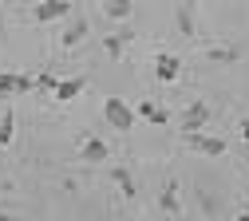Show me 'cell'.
I'll return each mask as SVG.
<instances>
[{"mask_svg": "<svg viewBox=\"0 0 249 221\" xmlns=\"http://www.w3.org/2000/svg\"><path fill=\"white\" fill-rule=\"evenodd\" d=\"M103 119L115 126V131H131L135 126V107L127 99H119V95H107L103 99Z\"/></svg>", "mask_w": 249, "mask_h": 221, "instance_id": "obj_1", "label": "cell"}, {"mask_svg": "<svg viewBox=\"0 0 249 221\" xmlns=\"http://www.w3.org/2000/svg\"><path fill=\"white\" fill-rule=\"evenodd\" d=\"M154 75H159V83L174 87V83L182 79V59H178L174 51H159V55H154Z\"/></svg>", "mask_w": 249, "mask_h": 221, "instance_id": "obj_2", "label": "cell"}, {"mask_svg": "<svg viewBox=\"0 0 249 221\" xmlns=\"http://www.w3.org/2000/svg\"><path fill=\"white\" fill-rule=\"evenodd\" d=\"M20 91H36V75H24V71H0V95H20Z\"/></svg>", "mask_w": 249, "mask_h": 221, "instance_id": "obj_3", "label": "cell"}, {"mask_svg": "<svg viewBox=\"0 0 249 221\" xmlns=\"http://www.w3.org/2000/svg\"><path fill=\"white\" fill-rule=\"evenodd\" d=\"M64 16H71V4H68V0H40V4L32 8V20H40V24L64 20Z\"/></svg>", "mask_w": 249, "mask_h": 221, "instance_id": "obj_4", "label": "cell"}, {"mask_svg": "<svg viewBox=\"0 0 249 221\" xmlns=\"http://www.w3.org/2000/svg\"><path fill=\"white\" fill-rule=\"evenodd\" d=\"M206 122H210V107H206L202 99H198V103H190V107L182 111V131H186V135H194V131H202Z\"/></svg>", "mask_w": 249, "mask_h": 221, "instance_id": "obj_5", "label": "cell"}, {"mask_svg": "<svg viewBox=\"0 0 249 221\" xmlns=\"http://www.w3.org/2000/svg\"><path fill=\"white\" fill-rule=\"evenodd\" d=\"M79 158H83V162H107V158H111V146H107L103 138H95V135H83Z\"/></svg>", "mask_w": 249, "mask_h": 221, "instance_id": "obj_6", "label": "cell"}, {"mask_svg": "<svg viewBox=\"0 0 249 221\" xmlns=\"http://www.w3.org/2000/svg\"><path fill=\"white\" fill-rule=\"evenodd\" d=\"M87 32H91V24H87L83 16L68 20V28H64V36H59V48H75V44H83V40H87Z\"/></svg>", "mask_w": 249, "mask_h": 221, "instance_id": "obj_7", "label": "cell"}, {"mask_svg": "<svg viewBox=\"0 0 249 221\" xmlns=\"http://www.w3.org/2000/svg\"><path fill=\"white\" fill-rule=\"evenodd\" d=\"M186 138H190V146H194L198 154H226V142H222V138H213V135L194 131V135H186Z\"/></svg>", "mask_w": 249, "mask_h": 221, "instance_id": "obj_8", "label": "cell"}, {"mask_svg": "<svg viewBox=\"0 0 249 221\" xmlns=\"http://www.w3.org/2000/svg\"><path fill=\"white\" fill-rule=\"evenodd\" d=\"M83 87H87V79H83V75H71V79H59V87H55V103H71L75 95H83Z\"/></svg>", "mask_w": 249, "mask_h": 221, "instance_id": "obj_9", "label": "cell"}, {"mask_svg": "<svg viewBox=\"0 0 249 221\" xmlns=\"http://www.w3.org/2000/svg\"><path fill=\"white\" fill-rule=\"evenodd\" d=\"M135 115H142V119H146V122H154V126H162V122L170 119V111H166V107H159L154 99H142V103L135 107Z\"/></svg>", "mask_w": 249, "mask_h": 221, "instance_id": "obj_10", "label": "cell"}, {"mask_svg": "<svg viewBox=\"0 0 249 221\" xmlns=\"http://www.w3.org/2000/svg\"><path fill=\"white\" fill-rule=\"evenodd\" d=\"M131 12H135V4H131V0H103V16L107 20H131Z\"/></svg>", "mask_w": 249, "mask_h": 221, "instance_id": "obj_11", "label": "cell"}, {"mask_svg": "<svg viewBox=\"0 0 249 221\" xmlns=\"http://www.w3.org/2000/svg\"><path fill=\"white\" fill-rule=\"evenodd\" d=\"M127 44H131V28H123V32H115V36H107V40H103V48H107V55H111V59H119Z\"/></svg>", "mask_w": 249, "mask_h": 221, "instance_id": "obj_12", "label": "cell"}, {"mask_svg": "<svg viewBox=\"0 0 249 221\" xmlns=\"http://www.w3.org/2000/svg\"><path fill=\"white\" fill-rule=\"evenodd\" d=\"M12 135H16V115L0 111V146H12Z\"/></svg>", "mask_w": 249, "mask_h": 221, "instance_id": "obj_13", "label": "cell"}, {"mask_svg": "<svg viewBox=\"0 0 249 221\" xmlns=\"http://www.w3.org/2000/svg\"><path fill=\"white\" fill-rule=\"evenodd\" d=\"M111 178H115V186H119V189H123V194H127V198H135V182H131V170L115 166V170H111Z\"/></svg>", "mask_w": 249, "mask_h": 221, "instance_id": "obj_14", "label": "cell"}, {"mask_svg": "<svg viewBox=\"0 0 249 221\" xmlns=\"http://www.w3.org/2000/svg\"><path fill=\"white\" fill-rule=\"evenodd\" d=\"M194 4H182L178 8V32H182V36H194Z\"/></svg>", "mask_w": 249, "mask_h": 221, "instance_id": "obj_15", "label": "cell"}, {"mask_svg": "<svg viewBox=\"0 0 249 221\" xmlns=\"http://www.w3.org/2000/svg\"><path fill=\"white\" fill-rule=\"evenodd\" d=\"M162 209H166V213H178V182H166V189H162Z\"/></svg>", "mask_w": 249, "mask_h": 221, "instance_id": "obj_16", "label": "cell"}, {"mask_svg": "<svg viewBox=\"0 0 249 221\" xmlns=\"http://www.w3.org/2000/svg\"><path fill=\"white\" fill-rule=\"evenodd\" d=\"M55 87H59V79H55L52 71H40V75H36V91H48V95H55Z\"/></svg>", "mask_w": 249, "mask_h": 221, "instance_id": "obj_17", "label": "cell"}, {"mask_svg": "<svg viewBox=\"0 0 249 221\" xmlns=\"http://www.w3.org/2000/svg\"><path fill=\"white\" fill-rule=\"evenodd\" d=\"M210 55H213V59H233V51H230V48H213Z\"/></svg>", "mask_w": 249, "mask_h": 221, "instance_id": "obj_18", "label": "cell"}, {"mask_svg": "<svg viewBox=\"0 0 249 221\" xmlns=\"http://www.w3.org/2000/svg\"><path fill=\"white\" fill-rule=\"evenodd\" d=\"M241 138L249 142V119H241Z\"/></svg>", "mask_w": 249, "mask_h": 221, "instance_id": "obj_19", "label": "cell"}, {"mask_svg": "<svg viewBox=\"0 0 249 221\" xmlns=\"http://www.w3.org/2000/svg\"><path fill=\"white\" fill-rule=\"evenodd\" d=\"M230 221H249V213H237V217H230Z\"/></svg>", "mask_w": 249, "mask_h": 221, "instance_id": "obj_20", "label": "cell"}, {"mask_svg": "<svg viewBox=\"0 0 249 221\" xmlns=\"http://www.w3.org/2000/svg\"><path fill=\"white\" fill-rule=\"evenodd\" d=\"M0 221H16V217H8V213H0Z\"/></svg>", "mask_w": 249, "mask_h": 221, "instance_id": "obj_21", "label": "cell"}]
</instances>
